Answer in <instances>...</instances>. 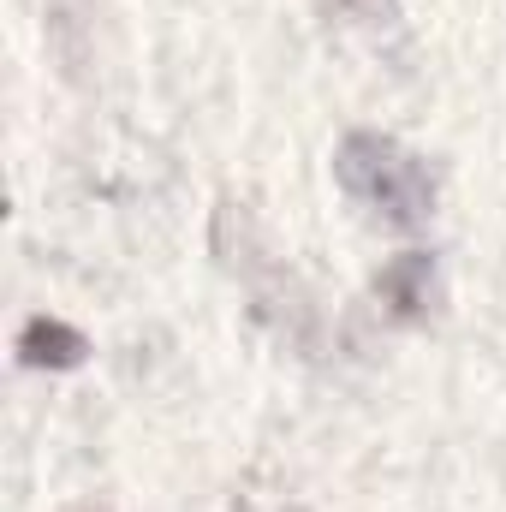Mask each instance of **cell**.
Masks as SVG:
<instances>
[{"instance_id":"obj_1","label":"cell","mask_w":506,"mask_h":512,"mask_svg":"<svg viewBox=\"0 0 506 512\" xmlns=\"http://www.w3.org/2000/svg\"><path fill=\"white\" fill-rule=\"evenodd\" d=\"M334 179L387 227H429L435 215V173L387 131H346L334 149Z\"/></svg>"},{"instance_id":"obj_2","label":"cell","mask_w":506,"mask_h":512,"mask_svg":"<svg viewBox=\"0 0 506 512\" xmlns=\"http://www.w3.org/2000/svg\"><path fill=\"white\" fill-rule=\"evenodd\" d=\"M376 304L393 322H423L441 298V274H435V256L429 251H399L393 262H381L376 274Z\"/></svg>"},{"instance_id":"obj_3","label":"cell","mask_w":506,"mask_h":512,"mask_svg":"<svg viewBox=\"0 0 506 512\" xmlns=\"http://www.w3.org/2000/svg\"><path fill=\"white\" fill-rule=\"evenodd\" d=\"M18 358L30 370H78L90 358V340L66 322V316H30L18 328Z\"/></svg>"},{"instance_id":"obj_4","label":"cell","mask_w":506,"mask_h":512,"mask_svg":"<svg viewBox=\"0 0 506 512\" xmlns=\"http://www.w3.org/2000/svg\"><path fill=\"white\" fill-rule=\"evenodd\" d=\"M334 6L364 30H399V0H334Z\"/></svg>"},{"instance_id":"obj_5","label":"cell","mask_w":506,"mask_h":512,"mask_svg":"<svg viewBox=\"0 0 506 512\" xmlns=\"http://www.w3.org/2000/svg\"><path fill=\"white\" fill-rule=\"evenodd\" d=\"M90 512H108V507H90Z\"/></svg>"}]
</instances>
